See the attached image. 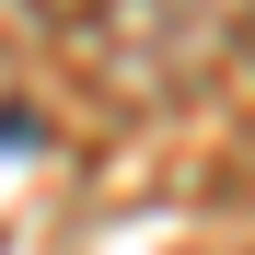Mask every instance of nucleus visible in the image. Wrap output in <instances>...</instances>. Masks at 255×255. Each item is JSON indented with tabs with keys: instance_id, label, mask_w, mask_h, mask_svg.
I'll use <instances>...</instances> for the list:
<instances>
[{
	"instance_id": "7ed1b4c3",
	"label": "nucleus",
	"mask_w": 255,
	"mask_h": 255,
	"mask_svg": "<svg viewBox=\"0 0 255 255\" xmlns=\"http://www.w3.org/2000/svg\"><path fill=\"white\" fill-rule=\"evenodd\" d=\"M35 139H47V128H35L23 105H0V151H35Z\"/></svg>"
},
{
	"instance_id": "f03ea898",
	"label": "nucleus",
	"mask_w": 255,
	"mask_h": 255,
	"mask_svg": "<svg viewBox=\"0 0 255 255\" xmlns=\"http://www.w3.org/2000/svg\"><path fill=\"white\" fill-rule=\"evenodd\" d=\"M47 35V0H0V47H35Z\"/></svg>"
},
{
	"instance_id": "f257e3e1",
	"label": "nucleus",
	"mask_w": 255,
	"mask_h": 255,
	"mask_svg": "<svg viewBox=\"0 0 255 255\" xmlns=\"http://www.w3.org/2000/svg\"><path fill=\"white\" fill-rule=\"evenodd\" d=\"M244 23H255V0H93L81 58L116 105H186L197 81H221Z\"/></svg>"
}]
</instances>
